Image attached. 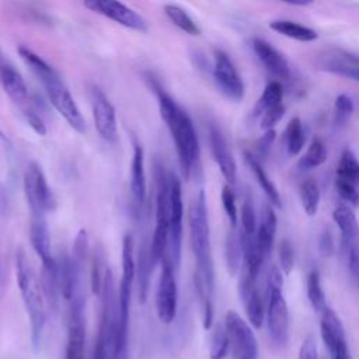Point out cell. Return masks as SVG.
<instances>
[{
  "instance_id": "9",
  "label": "cell",
  "mask_w": 359,
  "mask_h": 359,
  "mask_svg": "<svg viewBox=\"0 0 359 359\" xmlns=\"http://www.w3.org/2000/svg\"><path fill=\"white\" fill-rule=\"evenodd\" d=\"M213 59H215V63L212 67V74L217 88L229 100L236 102L241 101L244 97L245 88H244L243 79L238 74L233 60L222 49H215Z\"/></svg>"
},
{
  "instance_id": "55",
  "label": "cell",
  "mask_w": 359,
  "mask_h": 359,
  "mask_svg": "<svg viewBox=\"0 0 359 359\" xmlns=\"http://www.w3.org/2000/svg\"><path fill=\"white\" fill-rule=\"evenodd\" d=\"M7 63H6V60H4V57H3V52L0 50V72L4 69V66H6Z\"/></svg>"
},
{
  "instance_id": "45",
  "label": "cell",
  "mask_w": 359,
  "mask_h": 359,
  "mask_svg": "<svg viewBox=\"0 0 359 359\" xmlns=\"http://www.w3.org/2000/svg\"><path fill=\"white\" fill-rule=\"evenodd\" d=\"M283 115H285V105L283 104H279L273 108L266 109L262 114V118H261V128L265 132L269 130V129H273V126L282 119Z\"/></svg>"
},
{
  "instance_id": "11",
  "label": "cell",
  "mask_w": 359,
  "mask_h": 359,
  "mask_svg": "<svg viewBox=\"0 0 359 359\" xmlns=\"http://www.w3.org/2000/svg\"><path fill=\"white\" fill-rule=\"evenodd\" d=\"M66 359H84L86 324H84V294H74L70 300Z\"/></svg>"
},
{
  "instance_id": "34",
  "label": "cell",
  "mask_w": 359,
  "mask_h": 359,
  "mask_svg": "<svg viewBox=\"0 0 359 359\" xmlns=\"http://www.w3.org/2000/svg\"><path fill=\"white\" fill-rule=\"evenodd\" d=\"M282 98H283V88H282L280 83L279 81H269L265 86L264 91H262V95L259 97V100L255 105L254 115L264 114L266 109L282 104Z\"/></svg>"
},
{
  "instance_id": "38",
  "label": "cell",
  "mask_w": 359,
  "mask_h": 359,
  "mask_svg": "<svg viewBox=\"0 0 359 359\" xmlns=\"http://www.w3.org/2000/svg\"><path fill=\"white\" fill-rule=\"evenodd\" d=\"M241 233L247 236L257 234V217H255V209L252 203V198L250 192L245 194L243 206H241Z\"/></svg>"
},
{
  "instance_id": "47",
  "label": "cell",
  "mask_w": 359,
  "mask_h": 359,
  "mask_svg": "<svg viewBox=\"0 0 359 359\" xmlns=\"http://www.w3.org/2000/svg\"><path fill=\"white\" fill-rule=\"evenodd\" d=\"M275 137H276L275 129L266 130V132L259 137V140H258V143H257V150H258V154H259L262 158H265V157L269 154V150H271V147H272V144H273Z\"/></svg>"
},
{
  "instance_id": "1",
  "label": "cell",
  "mask_w": 359,
  "mask_h": 359,
  "mask_svg": "<svg viewBox=\"0 0 359 359\" xmlns=\"http://www.w3.org/2000/svg\"><path fill=\"white\" fill-rule=\"evenodd\" d=\"M189 238L195 255L194 283L202 306L203 327L208 330L213 323V293H215V269L210 251V229L208 219L206 195L203 189L195 195L188 212Z\"/></svg>"
},
{
  "instance_id": "5",
  "label": "cell",
  "mask_w": 359,
  "mask_h": 359,
  "mask_svg": "<svg viewBox=\"0 0 359 359\" xmlns=\"http://www.w3.org/2000/svg\"><path fill=\"white\" fill-rule=\"evenodd\" d=\"M24 194L31 213L52 212L56 208V198L48 185L41 165L31 161L24 172Z\"/></svg>"
},
{
  "instance_id": "54",
  "label": "cell",
  "mask_w": 359,
  "mask_h": 359,
  "mask_svg": "<svg viewBox=\"0 0 359 359\" xmlns=\"http://www.w3.org/2000/svg\"><path fill=\"white\" fill-rule=\"evenodd\" d=\"M289 4H292V6H309V4H311V1H290Z\"/></svg>"
},
{
  "instance_id": "33",
  "label": "cell",
  "mask_w": 359,
  "mask_h": 359,
  "mask_svg": "<svg viewBox=\"0 0 359 359\" xmlns=\"http://www.w3.org/2000/svg\"><path fill=\"white\" fill-rule=\"evenodd\" d=\"M300 201L309 216H314L317 213L320 205V188L314 178H306L300 184Z\"/></svg>"
},
{
  "instance_id": "40",
  "label": "cell",
  "mask_w": 359,
  "mask_h": 359,
  "mask_svg": "<svg viewBox=\"0 0 359 359\" xmlns=\"http://www.w3.org/2000/svg\"><path fill=\"white\" fill-rule=\"evenodd\" d=\"M229 351V339L224 327L219 325L216 327L213 337H212V349H210V356L212 359H223V356Z\"/></svg>"
},
{
  "instance_id": "25",
  "label": "cell",
  "mask_w": 359,
  "mask_h": 359,
  "mask_svg": "<svg viewBox=\"0 0 359 359\" xmlns=\"http://www.w3.org/2000/svg\"><path fill=\"white\" fill-rule=\"evenodd\" d=\"M41 287L45 296L46 303L50 309L56 310L59 306V296L60 286L57 279V268H56V258L48 262H42V271H41Z\"/></svg>"
},
{
  "instance_id": "42",
  "label": "cell",
  "mask_w": 359,
  "mask_h": 359,
  "mask_svg": "<svg viewBox=\"0 0 359 359\" xmlns=\"http://www.w3.org/2000/svg\"><path fill=\"white\" fill-rule=\"evenodd\" d=\"M335 188H337V192L341 196V199H344L348 205H351L353 208L359 206V192L356 191L353 184H351L345 180L337 178Z\"/></svg>"
},
{
  "instance_id": "6",
  "label": "cell",
  "mask_w": 359,
  "mask_h": 359,
  "mask_svg": "<svg viewBox=\"0 0 359 359\" xmlns=\"http://www.w3.org/2000/svg\"><path fill=\"white\" fill-rule=\"evenodd\" d=\"M182 189L181 182L175 174L171 172L170 188V223H168V258L177 271L181 262V244H182Z\"/></svg>"
},
{
  "instance_id": "41",
  "label": "cell",
  "mask_w": 359,
  "mask_h": 359,
  "mask_svg": "<svg viewBox=\"0 0 359 359\" xmlns=\"http://www.w3.org/2000/svg\"><path fill=\"white\" fill-rule=\"evenodd\" d=\"M222 203H223V209L229 217V222L231 224V227L237 226V206H236V196L234 192L231 189V187L229 184L223 185L222 188Z\"/></svg>"
},
{
  "instance_id": "36",
  "label": "cell",
  "mask_w": 359,
  "mask_h": 359,
  "mask_svg": "<svg viewBox=\"0 0 359 359\" xmlns=\"http://www.w3.org/2000/svg\"><path fill=\"white\" fill-rule=\"evenodd\" d=\"M304 139L306 137H304L302 121L297 116L292 118L286 128V147H287L289 154H292V156L299 154L303 149Z\"/></svg>"
},
{
  "instance_id": "24",
  "label": "cell",
  "mask_w": 359,
  "mask_h": 359,
  "mask_svg": "<svg viewBox=\"0 0 359 359\" xmlns=\"http://www.w3.org/2000/svg\"><path fill=\"white\" fill-rule=\"evenodd\" d=\"M278 227V219L276 215L271 206V203H265L262 209V217L259 227L257 229V243L264 257H266L273 245L275 234Z\"/></svg>"
},
{
  "instance_id": "26",
  "label": "cell",
  "mask_w": 359,
  "mask_h": 359,
  "mask_svg": "<svg viewBox=\"0 0 359 359\" xmlns=\"http://www.w3.org/2000/svg\"><path fill=\"white\" fill-rule=\"evenodd\" d=\"M244 160L245 163L248 164L250 170L252 171L257 182L259 184V187L262 188L264 194L266 195V199L269 201L271 205L276 206V208H280L282 206V199H280V195L275 187V184L271 181V178L266 175V172L264 171L259 160L252 156L250 151H244Z\"/></svg>"
},
{
  "instance_id": "43",
  "label": "cell",
  "mask_w": 359,
  "mask_h": 359,
  "mask_svg": "<svg viewBox=\"0 0 359 359\" xmlns=\"http://www.w3.org/2000/svg\"><path fill=\"white\" fill-rule=\"evenodd\" d=\"M279 262H280V268L283 269V272L286 275H289L293 269L294 255H293L292 244L286 238L282 240L280 244H279Z\"/></svg>"
},
{
  "instance_id": "7",
  "label": "cell",
  "mask_w": 359,
  "mask_h": 359,
  "mask_svg": "<svg viewBox=\"0 0 359 359\" xmlns=\"http://www.w3.org/2000/svg\"><path fill=\"white\" fill-rule=\"evenodd\" d=\"M161 265L163 268L156 292V309L160 321L164 324H171L177 316L178 307V289L174 275L175 269L167 254L163 258Z\"/></svg>"
},
{
  "instance_id": "46",
  "label": "cell",
  "mask_w": 359,
  "mask_h": 359,
  "mask_svg": "<svg viewBox=\"0 0 359 359\" xmlns=\"http://www.w3.org/2000/svg\"><path fill=\"white\" fill-rule=\"evenodd\" d=\"M22 114H24V118H25L27 123L31 126V129H32L36 135H39V136H45V135H46V132H48L46 125L43 123L42 118H41L36 112L25 109Z\"/></svg>"
},
{
  "instance_id": "15",
  "label": "cell",
  "mask_w": 359,
  "mask_h": 359,
  "mask_svg": "<svg viewBox=\"0 0 359 359\" xmlns=\"http://www.w3.org/2000/svg\"><path fill=\"white\" fill-rule=\"evenodd\" d=\"M320 327H321V337L330 356H337V355L349 352L344 325L332 309L325 307L323 310Z\"/></svg>"
},
{
  "instance_id": "31",
  "label": "cell",
  "mask_w": 359,
  "mask_h": 359,
  "mask_svg": "<svg viewBox=\"0 0 359 359\" xmlns=\"http://www.w3.org/2000/svg\"><path fill=\"white\" fill-rule=\"evenodd\" d=\"M164 13L170 18V21L178 27L181 31L189 34V35H199L201 28L198 24L191 18V15L178 4H165Z\"/></svg>"
},
{
  "instance_id": "3",
  "label": "cell",
  "mask_w": 359,
  "mask_h": 359,
  "mask_svg": "<svg viewBox=\"0 0 359 359\" xmlns=\"http://www.w3.org/2000/svg\"><path fill=\"white\" fill-rule=\"evenodd\" d=\"M18 55L24 60V63L32 70V73L39 79L55 109L65 118V121L74 130H77L79 133H84L86 121L74 98L72 97L70 91L67 90L63 80L60 79L59 73L49 63H46L39 55H36L34 50H31L27 46H20Z\"/></svg>"
},
{
  "instance_id": "32",
  "label": "cell",
  "mask_w": 359,
  "mask_h": 359,
  "mask_svg": "<svg viewBox=\"0 0 359 359\" xmlns=\"http://www.w3.org/2000/svg\"><path fill=\"white\" fill-rule=\"evenodd\" d=\"M325 160H327V147L320 137H314L311 140L307 151L304 153V156L300 157L297 167L302 171H307V170L321 165Z\"/></svg>"
},
{
  "instance_id": "29",
  "label": "cell",
  "mask_w": 359,
  "mask_h": 359,
  "mask_svg": "<svg viewBox=\"0 0 359 359\" xmlns=\"http://www.w3.org/2000/svg\"><path fill=\"white\" fill-rule=\"evenodd\" d=\"M107 264H105V254L101 245H97L93 250L91 254V269H90V285H91V292L97 296L101 294L104 278L107 273Z\"/></svg>"
},
{
  "instance_id": "14",
  "label": "cell",
  "mask_w": 359,
  "mask_h": 359,
  "mask_svg": "<svg viewBox=\"0 0 359 359\" xmlns=\"http://www.w3.org/2000/svg\"><path fill=\"white\" fill-rule=\"evenodd\" d=\"M84 7L88 10L105 15L107 18L139 32H146L147 31V21L136 13L133 8L125 6L121 1H114V0H86Z\"/></svg>"
},
{
  "instance_id": "18",
  "label": "cell",
  "mask_w": 359,
  "mask_h": 359,
  "mask_svg": "<svg viewBox=\"0 0 359 359\" xmlns=\"http://www.w3.org/2000/svg\"><path fill=\"white\" fill-rule=\"evenodd\" d=\"M254 278H251L244 269L240 280V296L247 313V317L250 323L255 327L259 328L264 321V303L262 297L259 294V290L255 285Z\"/></svg>"
},
{
  "instance_id": "52",
  "label": "cell",
  "mask_w": 359,
  "mask_h": 359,
  "mask_svg": "<svg viewBox=\"0 0 359 359\" xmlns=\"http://www.w3.org/2000/svg\"><path fill=\"white\" fill-rule=\"evenodd\" d=\"M192 59L195 60V65L198 66V69L209 70V63H208V60L205 59V55H203V53H201V52H195V55L192 56Z\"/></svg>"
},
{
  "instance_id": "17",
  "label": "cell",
  "mask_w": 359,
  "mask_h": 359,
  "mask_svg": "<svg viewBox=\"0 0 359 359\" xmlns=\"http://www.w3.org/2000/svg\"><path fill=\"white\" fill-rule=\"evenodd\" d=\"M318 66L330 73L351 79L359 83V56L346 50H331L325 52L320 57Z\"/></svg>"
},
{
  "instance_id": "28",
  "label": "cell",
  "mask_w": 359,
  "mask_h": 359,
  "mask_svg": "<svg viewBox=\"0 0 359 359\" xmlns=\"http://www.w3.org/2000/svg\"><path fill=\"white\" fill-rule=\"evenodd\" d=\"M137 271H139V300L143 304L149 294V285H150V275L154 269L151 264L150 255V243L143 241L142 248L139 251V261H137Z\"/></svg>"
},
{
  "instance_id": "50",
  "label": "cell",
  "mask_w": 359,
  "mask_h": 359,
  "mask_svg": "<svg viewBox=\"0 0 359 359\" xmlns=\"http://www.w3.org/2000/svg\"><path fill=\"white\" fill-rule=\"evenodd\" d=\"M282 289V275L278 266L272 265L266 273V290Z\"/></svg>"
},
{
  "instance_id": "51",
  "label": "cell",
  "mask_w": 359,
  "mask_h": 359,
  "mask_svg": "<svg viewBox=\"0 0 359 359\" xmlns=\"http://www.w3.org/2000/svg\"><path fill=\"white\" fill-rule=\"evenodd\" d=\"M8 206H10V198H8L7 189L3 184H0V213L6 215L8 212Z\"/></svg>"
},
{
  "instance_id": "53",
  "label": "cell",
  "mask_w": 359,
  "mask_h": 359,
  "mask_svg": "<svg viewBox=\"0 0 359 359\" xmlns=\"http://www.w3.org/2000/svg\"><path fill=\"white\" fill-rule=\"evenodd\" d=\"M330 359H352V358H351L349 352H345V353H341L337 356H330Z\"/></svg>"
},
{
  "instance_id": "39",
  "label": "cell",
  "mask_w": 359,
  "mask_h": 359,
  "mask_svg": "<svg viewBox=\"0 0 359 359\" xmlns=\"http://www.w3.org/2000/svg\"><path fill=\"white\" fill-rule=\"evenodd\" d=\"M353 108L355 107L351 97L345 94H339L335 100V125L344 126L349 121L353 112Z\"/></svg>"
},
{
  "instance_id": "13",
  "label": "cell",
  "mask_w": 359,
  "mask_h": 359,
  "mask_svg": "<svg viewBox=\"0 0 359 359\" xmlns=\"http://www.w3.org/2000/svg\"><path fill=\"white\" fill-rule=\"evenodd\" d=\"M268 293V331L272 344L282 349L289 338V311L282 289L266 290Z\"/></svg>"
},
{
  "instance_id": "12",
  "label": "cell",
  "mask_w": 359,
  "mask_h": 359,
  "mask_svg": "<svg viewBox=\"0 0 359 359\" xmlns=\"http://www.w3.org/2000/svg\"><path fill=\"white\" fill-rule=\"evenodd\" d=\"M91 111L94 125L100 137L109 144H115L118 142L115 108L108 97L98 87H93L91 90Z\"/></svg>"
},
{
  "instance_id": "44",
  "label": "cell",
  "mask_w": 359,
  "mask_h": 359,
  "mask_svg": "<svg viewBox=\"0 0 359 359\" xmlns=\"http://www.w3.org/2000/svg\"><path fill=\"white\" fill-rule=\"evenodd\" d=\"M344 251H345V255H346L349 273L353 278V280L359 285V241L351 244Z\"/></svg>"
},
{
  "instance_id": "21",
  "label": "cell",
  "mask_w": 359,
  "mask_h": 359,
  "mask_svg": "<svg viewBox=\"0 0 359 359\" xmlns=\"http://www.w3.org/2000/svg\"><path fill=\"white\" fill-rule=\"evenodd\" d=\"M130 195L133 205L142 208L146 201V174H144V151L139 143L133 146L130 163Z\"/></svg>"
},
{
  "instance_id": "22",
  "label": "cell",
  "mask_w": 359,
  "mask_h": 359,
  "mask_svg": "<svg viewBox=\"0 0 359 359\" xmlns=\"http://www.w3.org/2000/svg\"><path fill=\"white\" fill-rule=\"evenodd\" d=\"M332 217L341 231V243L344 250L359 241V223L348 205H338L332 212Z\"/></svg>"
},
{
  "instance_id": "27",
  "label": "cell",
  "mask_w": 359,
  "mask_h": 359,
  "mask_svg": "<svg viewBox=\"0 0 359 359\" xmlns=\"http://www.w3.org/2000/svg\"><path fill=\"white\" fill-rule=\"evenodd\" d=\"M269 27L275 32L300 42H311L318 36L314 29L290 20H275L269 22Z\"/></svg>"
},
{
  "instance_id": "48",
  "label": "cell",
  "mask_w": 359,
  "mask_h": 359,
  "mask_svg": "<svg viewBox=\"0 0 359 359\" xmlns=\"http://www.w3.org/2000/svg\"><path fill=\"white\" fill-rule=\"evenodd\" d=\"M318 250L320 254L325 258H330L335 254V244H334V238L331 236V233L328 230L323 231L318 240Z\"/></svg>"
},
{
  "instance_id": "49",
  "label": "cell",
  "mask_w": 359,
  "mask_h": 359,
  "mask_svg": "<svg viewBox=\"0 0 359 359\" xmlns=\"http://www.w3.org/2000/svg\"><path fill=\"white\" fill-rule=\"evenodd\" d=\"M299 359H317V344L313 335H307L300 346Z\"/></svg>"
},
{
  "instance_id": "16",
  "label": "cell",
  "mask_w": 359,
  "mask_h": 359,
  "mask_svg": "<svg viewBox=\"0 0 359 359\" xmlns=\"http://www.w3.org/2000/svg\"><path fill=\"white\" fill-rule=\"evenodd\" d=\"M209 140H210V149L213 158L216 164L219 165V170L229 185H233L236 182V160L229 149V144L226 142V137L223 136L222 130L216 125L209 126Z\"/></svg>"
},
{
  "instance_id": "4",
  "label": "cell",
  "mask_w": 359,
  "mask_h": 359,
  "mask_svg": "<svg viewBox=\"0 0 359 359\" xmlns=\"http://www.w3.org/2000/svg\"><path fill=\"white\" fill-rule=\"evenodd\" d=\"M17 283L21 292V297L29 318L31 341L36 349L41 344L45 324H46V300L31 264L27 259L25 252L20 248L15 254Z\"/></svg>"
},
{
  "instance_id": "35",
  "label": "cell",
  "mask_w": 359,
  "mask_h": 359,
  "mask_svg": "<svg viewBox=\"0 0 359 359\" xmlns=\"http://www.w3.org/2000/svg\"><path fill=\"white\" fill-rule=\"evenodd\" d=\"M338 178L345 180L353 185L359 184V160L349 149L344 150L337 167Z\"/></svg>"
},
{
  "instance_id": "8",
  "label": "cell",
  "mask_w": 359,
  "mask_h": 359,
  "mask_svg": "<svg viewBox=\"0 0 359 359\" xmlns=\"http://www.w3.org/2000/svg\"><path fill=\"white\" fill-rule=\"evenodd\" d=\"M224 330L229 339V349L234 359H257L258 348L255 335L236 311H227Z\"/></svg>"
},
{
  "instance_id": "23",
  "label": "cell",
  "mask_w": 359,
  "mask_h": 359,
  "mask_svg": "<svg viewBox=\"0 0 359 359\" xmlns=\"http://www.w3.org/2000/svg\"><path fill=\"white\" fill-rule=\"evenodd\" d=\"M0 83L4 93L14 104L22 105L28 100V87L25 84V80L21 73L17 72L13 66H4V69L0 72Z\"/></svg>"
},
{
  "instance_id": "10",
  "label": "cell",
  "mask_w": 359,
  "mask_h": 359,
  "mask_svg": "<svg viewBox=\"0 0 359 359\" xmlns=\"http://www.w3.org/2000/svg\"><path fill=\"white\" fill-rule=\"evenodd\" d=\"M135 272L136 262L133 237L130 233H126L122 238V278L118 290V318L126 324H129V304Z\"/></svg>"
},
{
  "instance_id": "30",
  "label": "cell",
  "mask_w": 359,
  "mask_h": 359,
  "mask_svg": "<svg viewBox=\"0 0 359 359\" xmlns=\"http://www.w3.org/2000/svg\"><path fill=\"white\" fill-rule=\"evenodd\" d=\"M226 264L230 275H234L241 264L243 258V245H241V236L240 231H237L236 227H231V230L227 234L226 238Z\"/></svg>"
},
{
  "instance_id": "19",
  "label": "cell",
  "mask_w": 359,
  "mask_h": 359,
  "mask_svg": "<svg viewBox=\"0 0 359 359\" xmlns=\"http://www.w3.org/2000/svg\"><path fill=\"white\" fill-rule=\"evenodd\" d=\"M252 48L261 63L265 66V69L272 73L278 79H289L290 77V66L286 57L273 48L269 42L255 38L252 42Z\"/></svg>"
},
{
  "instance_id": "2",
  "label": "cell",
  "mask_w": 359,
  "mask_h": 359,
  "mask_svg": "<svg viewBox=\"0 0 359 359\" xmlns=\"http://www.w3.org/2000/svg\"><path fill=\"white\" fill-rule=\"evenodd\" d=\"M149 80L150 87L158 100L160 115L175 143L181 174L185 180H188L195 165L199 163V140L194 122L191 116L163 90L158 81L151 77Z\"/></svg>"
},
{
  "instance_id": "37",
  "label": "cell",
  "mask_w": 359,
  "mask_h": 359,
  "mask_svg": "<svg viewBox=\"0 0 359 359\" xmlns=\"http://www.w3.org/2000/svg\"><path fill=\"white\" fill-rule=\"evenodd\" d=\"M307 297L313 309L318 313H323V310L325 309V297L321 287L320 273L316 269L307 275Z\"/></svg>"
},
{
  "instance_id": "20",
  "label": "cell",
  "mask_w": 359,
  "mask_h": 359,
  "mask_svg": "<svg viewBox=\"0 0 359 359\" xmlns=\"http://www.w3.org/2000/svg\"><path fill=\"white\" fill-rule=\"evenodd\" d=\"M29 240L41 262H48L55 258L50 252V236L43 213H31Z\"/></svg>"
}]
</instances>
